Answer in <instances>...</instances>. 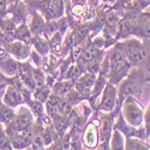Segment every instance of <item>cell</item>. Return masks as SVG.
Masks as SVG:
<instances>
[{
  "label": "cell",
  "instance_id": "cell-1",
  "mask_svg": "<svg viewBox=\"0 0 150 150\" xmlns=\"http://www.w3.org/2000/svg\"><path fill=\"white\" fill-rule=\"evenodd\" d=\"M131 67L132 66L129 62L119 42H115L113 46L106 49V54L101 62V72L100 73L103 74L109 83L117 86L127 76Z\"/></svg>",
  "mask_w": 150,
  "mask_h": 150
},
{
  "label": "cell",
  "instance_id": "cell-2",
  "mask_svg": "<svg viewBox=\"0 0 150 150\" xmlns=\"http://www.w3.org/2000/svg\"><path fill=\"white\" fill-rule=\"evenodd\" d=\"M149 74L139 67H131L127 76L125 77L118 85V107H121V103L126 97H136L137 100H142L143 89L145 83H148Z\"/></svg>",
  "mask_w": 150,
  "mask_h": 150
},
{
  "label": "cell",
  "instance_id": "cell-3",
  "mask_svg": "<svg viewBox=\"0 0 150 150\" xmlns=\"http://www.w3.org/2000/svg\"><path fill=\"white\" fill-rule=\"evenodd\" d=\"M120 113L125 121L133 127L143 126L144 120V107L139 100L136 97H126L120 107Z\"/></svg>",
  "mask_w": 150,
  "mask_h": 150
},
{
  "label": "cell",
  "instance_id": "cell-4",
  "mask_svg": "<svg viewBox=\"0 0 150 150\" xmlns=\"http://www.w3.org/2000/svg\"><path fill=\"white\" fill-rule=\"evenodd\" d=\"M34 121H35V118L31 113V110L29 109V107L27 105H22L18 108H16L15 118L7 126H5V131L7 134H10L13 132L27 130L31 127Z\"/></svg>",
  "mask_w": 150,
  "mask_h": 150
},
{
  "label": "cell",
  "instance_id": "cell-5",
  "mask_svg": "<svg viewBox=\"0 0 150 150\" xmlns=\"http://www.w3.org/2000/svg\"><path fill=\"white\" fill-rule=\"evenodd\" d=\"M118 107V88L112 83L107 82L105 89L100 96V101L96 105L95 112H102V113H109L113 112Z\"/></svg>",
  "mask_w": 150,
  "mask_h": 150
},
{
  "label": "cell",
  "instance_id": "cell-6",
  "mask_svg": "<svg viewBox=\"0 0 150 150\" xmlns=\"http://www.w3.org/2000/svg\"><path fill=\"white\" fill-rule=\"evenodd\" d=\"M98 127L100 120L97 112H94L91 117L89 118L85 127L82 133V143L83 148L86 149H96L98 145Z\"/></svg>",
  "mask_w": 150,
  "mask_h": 150
},
{
  "label": "cell",
  "instance_id": "cell-7",
  "mask_svg": "<svg viewBox=\"0 0 150 150\" xmlns=\"http://www.w3.org/2000/svg\"><path fill=\"white\" fill-rule=\"evenodd\" d=\"M132 37L141 41L150 37V12L142 11L132 17Z\"/></svg>",
  "mask_w": 150,
  "mask_h": 150
},
{
  "label": "cell",
  "instance_id": "cell-8",
  "mask_svg": "<svg viewBox=\"0 0 150 150\" xmlns=\"http://www.w3.org/2000/svg\"><path fill=\"white\" fill-rule=\"evenodd\" d=\"M113 130H118L119 132L122 133V136L125 138H142L145 139V130L143 126L141 127H133L131 125H129L125 121L124 117L121 115V113H119L114 120L113 124Z\"/></svg>",
  "mask_w": 150,
  "mask_h": 150
},
{
  "label": "cell",
  "instance_id": "cell-9",
  "mask_svg": "<svg viewBox=\"0 0 150 150\" xmlns=\"http://www.w3.org/2000/svg\"><path fill=\"white\" fill-rule=\"evenodd\" d=\"M7 136L10 137L12 149L13 150L29 149L30 144H31V138H33V125H31V127H29L27 130L13 132V133H10Z\"/></svg>",
  "mask_w": 150,
  "mask_h": 150
},
{
  "label": "cell",
  "instance_id": "cell-10",
  "mask_svg": "<svg viewBox=\"0 0 150 150\" xmlns=\"http://www.w3.org/2000/svg\"><path fill=\"white\" fill-rule=\"evenodd\" d=\"M95 79H96L95 74L85 71L82 76L74 82V89L79 93V95L83 97L84 101H88L89 100Z\"/></svg>",
  "mask_w": 150,
  "mask_h": 150
},
{
  "label": "cell",
  "instance_id": "cell-11",
  "mask_svg": "<svg viewBox=\"0 0 150 150\" xmlns=\"http://www.w3.org/2000/svg\"><path fill=\"white\" fill-rule=\"evenodd\" d=\"M7 53L13 57L16 60L18 61H27L30 58V53H31V46L22 42V41H17L13 40L8 46H7Z\"/></svg>",
  "mask_w": 150,
  "mask_h": 150
},
{
  "label": "cell",
  "instance_id": "cell-12",
  "mask_svg": "<svg viewBox=\"0 0 150 150\" xmlns=\"http://www.w3.org/2000/svg\"><path fill=\"white\" fill-rule=\"evenodd\" d=\"M7 15L15 21L17 25L22 23H25L29 17V6L24 1H18L11 4L7 7Z\"/></svg>",
  "mask_w": 150,
  "mask_h": 150
},
{
  "label": "cell",
  "instance_id": "cell-13",
  "mask_svg": "<svg viewBox=\"0 0 150 150\" xmlns=\"http://www.w3.org/2000/svg\"><path fill=\"white\" fill-rule=\"evenodd\" d=\"M0 72L7 77L19 76L22 73V61H18L7 54L5 58L0 59Z\"/></svg>",
  "mask_w": 150,
  "mask_h": 150
},
{
  "label": "cell",
  "instance_id": "cell-14",
  "mask_svg": "<svg viewBox=\"0 0 150 150\" xmlns=\"http://www.w3.org/2000/svg\"><path fill=\"white\" fill-rule=\"evenodd\" d=\"M1 101L6 106L13 108V109H16L19 106L24 105V101H23V97H22L21 91L17 88H15L13 85H7L6 86V89L4 91V95L1 97Z\"/></svg>",
  "mask_w": 150,
  "mask_h": 150
},
{
  "label": "cell",
  "instance_id": "cell-15",
  "mask_svg": "<svg viewBox=\"0 0 150 150\" xmlns=\"http://www.w3.org/2000/svg\"><path fill=\"white\" fill-rule=\"evenodd\" d=\"M29 29L33 36H42L45 25H46V19L43 16L37 12L36 10H29Z\"/></svg>",
  "mask_w": 150,
  "mask_h": 150
},
{
  "label": "cell",
  "instance_id": "cell-16",
  "mask_svg": "<svg viewBox=\"0 0 150 150\" xmlns=\"http://www.w3.org/2000/svg\"><path fill=\"white\" fill-rule=\"evenodd\" d=\"M107 78L103 76V74L101 73H98L97 76H96V79H95V83L93 85V89H91V94H90V97L89 100L86 102L89 103V106L93 108V110L95 112L96 109V100L101 96L103 89H105V86L107 84Z\"/></svg>",
  "mask_w": 150,
  "mask_h": 150
},
{
  "label": "cell",
  "instance_id": "cell-17",
  "mask_svg": "<svg viewBox=\"0 0 150 150\" xmlns=\"http://www.w3.org/2000/svg\"><path fill=\"white\" fill-rule=\"evenodd\" d=\"M52 124H53V127L57 131L59 137H62L70 130V122H69V119L66 115L57 114L55 117L52 118Z\"/></svg>",
  "mask_w": 150,
  "mask_h": 150
},
{
  "label": "cell",
  "instance_id": "cell-18",
  "mask_svg": "<svg viewBox=\"0 0 150 150\" xmlns=\"http://www.w3.org/2000/svg\"><path fill=\"white\" fill-rule=\"evenodd\" d=\"M30 46L34 51H36L42 57H46L49 54V43H48V40H46L43 36H33Z\"/></svg>",
  "mask_w": 150,
  "mask_h": 150
},
{
  "label": "cell",
  "instance_id": "cell-19",
  "mask_svg": "<svg viewBox=\"0 0 150 150\" xmlns=\"http://www.w3.org/2000/svg\"><path fill=\"white\" fill-rule=\"evenodd\" d=\"M13 39L17 40V41H22V42H25L28 45L31 43V39H33V35L30 33V29H29V25L28 23H22L19 25H17L16 28V31L13 34Z\"/></svg>",
  "mask_w": 150,
  "mask_h": 150
},
{
  "label": "cell",
  "instance_id": "cell-20",
  "mask_svg": "<svg viewBox=\"0 0 150 150\" xmlns=\"http://www.w3.org/2000/svg\"><path fill=\"white\" fill-rule=\"evenodd\" d=\"M74 82L69 79H62V81H55L54 85L52 86V93L58 96H65L71 89H73Z\"/></svg>",
  "mask_w": 150,
  "mask_h": 150
},
{
  "label": "cell",
  "instance_id": "cell-21",
  "mask_svg": "<svg viewBox=\"0 0 150 150\" xmlns=\"http://www.w3.org/2000/svg\"><path fill=\"white\" fill-rule=\"evenodd\" d=\"M41 137H42L43 144L46 146L51 145L52 143H54L55 141H58L60 138V137L58 136V133H57V131L53 127V124H49V125H46V126H43L42 132H41Z\"/></svg>",
  "mask_w": 150,
  "mask_h": 150
},
{
  "label": "cell",
  "instance_id": "cell-22",
  "mask_svg": "<svg viewBox=\"0 0 150 150\" xmlns=\"http://www.w3.org/2000/svg\"><path fill=\"white\" fill-rule=\"evenodd\" d=\"M125 150H150V144L142 138H125Z\"/></svg>",
  "mask_w": 150,
  "mask_h": 150
},
{
  "label": "cell",
  "instance_id": "cell-23",
  "mask_svg": "<svg viewBox=\"0 0 150 150\" xmlns=\"http://www.w3.org/2000/svg\"><path fill=\"white\" fill-rule=\"evenodd\" d=\"M15 112L16 109L11 108L8 106H6L1 100H0V124H3L4 126H7V125L13 120L15 118Z\"/></svg>",
  "mask_w": 150,
  "mask_h": 150
},
{
  "label": "cell",
  "instance_id": "cell-24",
  "mask_svg": "<svg viewBox=\"0 0 150 150\" xmlns=\"http://www.w3.org/2000/svg\"><path fill=\"white\" fill-rule=\"evenodd\" d=\"M62 39H64V36H61L59 33H57V34H54L51 37V39L48 40V43H49V53L60 58L61 48H62Z\"/></svg>",
  "mask_w": 150,
  "mask_h": 150
},
{
  "label": "cell",
  "instance_id": "cell-25",
  "mask_svg": "<svg viewBox=\"0 0 150 150\" xmlns=\"http://www.w3.org/2000/svg\"><path fill=\"white\" fill-rule=\"evenodd\" d=\"M110 150H125V137L118 130H113L109 142Z\"/></svg>",
  "mask_w": 150,
  "mask_h": 150
},
{
  "label": "cell",
  "instance_id": "cell-26",
  "mask_svg": "<svg viewBox=\"0 0 150 150\" xmlns=\"http://www.w3.org/2000/svg\"><path fill=\"white\" fill-rule=\"evenodd\" d=\"M84 72H85V70H84L82 66H79L77 62H72V64L69 66L66 73H65L64 79H69V81L76 82Z\"/></svg>",
  "mask_w": 150,
  "mask_h": 150
},
{
  "label": "cell",
  "instance_id": "cell-27",
  "mask_svg": "<svg viewBox=\"0 0 150 150\" xmlns=\"http://www.w3.org/2000/svg\"><path fill=\"white\" fill-rule=\"evenodd\" d=\"M16 28H17V24L15 23V21L12 19L8 15L0 19V30H1L3 33H5V34L13 37Z\"/></svg>",
  "mask_w": 150,
  "mask_h": 150
},
{
  "label": "cell",
  "instance_id": "cell-28",
  "mask_svg": "<svg viewBox=\"0 0 150 150\" xmlns=\"http://www.w3.org/2000/svg\"><path fill=\"white\" fill-rule=\"evenodd\" d=\"M51 94H52V88L49 85L45 84L42 86H37V88L33 91V97L35 100H37V101L45 103Z\"/></svg>",
  "mask_w": 150,
  "mask_h": 150
},
{
  "label": "cell",
  "instance_id": "cell-29",
  "mask_svg": "<svg viewBox=\"0 0 150 150\" xmlns=\"http://www.w3.org/2000/svg\"><path fill=\"white\" fill-rule=\"evenodd\" d=\"M150 4V0H131L126 4L125 6V10H124V13L127 11H131V12H142L146 8V6Z\"/></svg>",
  "mask_w": 150,
  "mask_h": 150
},
{
  "label": "cell",
  "instance_id": "cell-30",
  "mask_svg": "<svg viewBox=\"0 0 150 150\" xmlns=\"http://www.w3.org/2000/svg\"><path fill=\"white\" fill-rule=\"evenodd\" d=\"M27 106H28L29 109L31 110V113H33V115H34L35 119H40V118H42V117L46 114L45 103L37 101V100H35V98H33Z\"/></svg>",
  "mask_w": 150,
  "mask_h": 150
},
{
  "label": "cell",
  "instance_id": "cell-31",
  "mask_svg": "<svg viewBox=\"0 0 150 150\" xmlns=\"http://www.w3.org/2000/svg\"><path fill=\"white\" fill-rule=\"evenodd\" d=\"M0 150H13L10 141V137L5 131V126L0 124Z\"/></svg>",
  "mask_w": 150,
  "mask_h": 150
},
{
  "label": "cell",
  "instance_id": "cell-32",
  "mask_svg": "<svg viewBox=\"0 0 150 150\" xmlns=\"http://www.w3.org/2000/svg\"><path fill=\"white\" fill-rule=\"evenodd\" d=\"M58 33V23L57 19L55 21H46V25H45V30L42 36L46 40H49L51 37Z\"/></svg>",
  "mask_w": 150,
  "mask_h": 150
},
{
  "label": "cell",
  "instance_id": "cell-33",
  "mask_svg": "<svg viewBox=\"0 0 150 150\" xmlns=\"http://www.w3.org/2000/svg\"><path fill=\"white\" fill-rule=\"evenodd\" d=\"M148 83H150V77L148 79ZM143 127L145 130V141L148 142L150 138V101L146 108L144 109V120H143Z\"/></svg>",
  "mask_w": 150,
  "mask_h": 150
},
{
  "label": "cell",
  "instance_id": "cell-34",
  "mask_svg": "<svg viewBox=\"0 0 150 150\" xmlns=\"http://www.w3.org/2000/svg\"><path fill=\"white\" fill-rule=\"evenodd\" d=\"M57 23H58V33L61 36H65L71 30L70 23H69V19L66 18V16H62V17L58 18L57 19Z\"/></svg>",
  "mask_w": 150,
  "mask_h": 150
},
{
  "label": "cell",
  "instance_id": "cell-35",
  "mask_svg": "<svg viewBox=\"0 0 150 150\" xmlns=\"http://www.w3.org/2000/svg\"><path fill=\"white\" fill-rule=\"evenodd\" d=\"M30 58L34 62V66L36 67H41L42 66V62H43V57L41 54H39L36 51H34V49L31 48V53H30Z\"/></svg>",
  "mask_w": 150,
  "mask_h": 150
},
{
  "label": "cell",
  "instance_id": "cell-36",
  "mask_svg": "<svg viewBox=\"0 0 150 150\" xmlns=\"http://www.w3.org/2000/svg\"><path fill=\"white\" fill-rule=\"evenodd\" d=\"M7 7H8L7 0H0V19L7 16Z\"/></svg>",
  "mask_w": 150,
  "mask_h": 150
},
{
  "label": "cell",
  "instance_id": "cell-37",
  "mask_svg": "<svg viewBox=\"0 0 150 150\" xmlns=\"http://www.w3.org/2000/svg\"><path fill=\"white\" fill-rule=\"evenodd\" d=\"M46 150H62L61 144H60V138L58 141H55L54 143H52L51 145L46 146Z\"/></svg>",
  "mask_w": 150,
  "mask_h": 150
},
{
  "label": "cell",
  "instance_id": "cell-38",
  "mask_svg": "<svg viewBox=\"0 0 150 150\" xmlns=\"http://www.w3.org/2000/svg\"><path fill=\"white\" fill-rule=\"evenodd\" d=\"M86 0H71V6H85Z\"/></svg>",
  "mask_w": 150,
  "mask_h": 150
},
{
  "label": "cell",
  "instance_id": "cell-39",
  "mask_svg": "<svg viewBox=\"0 0 150 150\" xmlns=\"http://www.w3.org/2000/svg\"><path fill=\"white\" fill-rule=\"evenodd\" d=\"M142 43H143V46L145 48V51L150 54V37H146V39L142 40Z\"/></svg>",
  "mask_w": 150,
  "mask_h": 150
},
{
  "label": "cell",
  "instance_id": "cell-40",
  "mask_svg": "<svg viewBox=\"0 0 150 150\" xmlns=\"http://www.w3.org/2000/svg\"><path fill=\"white\" fill-rule=\"evenodd\" d=\"M5 89H6V86H5V85H3L1 83H0V100H1V97H3V95H4Z\"/></svg>",
  "mask_w": 150,
  "mask_h": 150
},
{
  "label": "cell",
  "instance_id": "cell-41",
  "mask_svg": "<svg viewBox=\"0 0 150 150\" xmlns=\"http://www.w3.org/2000/svg\"><path fill=\"white\" fill-rule=\"evenodd\" d=\"M19 1H24V3H25L28 6L31 4V1H33V0H19Z\"/></svg>",
  "mask_w": 150,
  "mask_h": 150
},
{
  "label": "cell",
  "instance_id": "cell-42",
  "mask_svg": "<svg viewBox=\"0 0 150 150\" xmlns=\"http://www.w3.org/2000/svg\"><path fill=\"white\" fill-rule=\"evenodd\" d=\"M18 0H7V3H8V5H11V4H15V3H17Z\"/></svg>",
  "mask_w": 150,
  "mask_h": 150
},
{
  "label": "cell",
  "instance_id": "cell-43",
  "mask_svg": "<svg viewBox=\"0 0 150 150\" xmlns=\"http://www.w3.org/2000/svg\"><path fill=\"white\" fill-rule=\"evenodd\" d=\"M144 11H148V12H150V4H149V5L146 6V8H145Z\"/></svg>",
  "mask_w": 150,
  "mask_h": 150
},
{
  "label": "cell",
  "instance_id": "cell-44",
  "mask_svg": "<svg viewBox=\"0 0 150 150\" xmlns=\"http://www.w3.org/2000/svg\"><path fill=\"white\" fill-rule=\"evenodd\" d=\"M83 150H96V149H86V148H83Z\"/></svg>",
  "mask_w": 150,
  "mask_h": 150
},
{
  "label": "cell",
  "instance_id": "cell-45",
  "mask_svg": "<svg viewBox=\"0 0 150 150\" xmlns=\"http://www.w3.org/2000/svg\"><path fill=\"white\" fill-rule=\"evenodd\" d=\"M25 150H30V148H29V149H25Z\"/></svg>",
  "mask_w": 150,
  "mask_h": 150
},
{
  "label": "cell",
  "instance_id": "cell-46",
  "mask_svg": "<svg viewBox=\"0 0 150 150\" xmlns=\"http://www.w3.org/2000/svg\"><path fill=\"white\" fill-rule=\"evenodd\" d=\"M127 1H131V0H127Z\"/></svg>",
  "mask_w": 150,
  "mask_h": 150
}]
</instances>
